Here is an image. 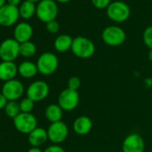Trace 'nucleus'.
<instances>
[{
    "label": "nucleus",
    "mask_w": 152,
    "mask_h": 152,
    "mask_svg": "<svg viewBox=\"0 0 152 152\" xmlns=\"http://www.w3.org/2000/svg\"><path fill=\"white\" fill-rule=\"evenodd\" d=\"M33 35L32 26L26 22L19 23L14 30V39L20 44L30 41Z\"/></svg>",
    "instance_id": "2eb2a0df"
},
{
    "label": "nucleus",
    "mask_w": 152,
    "mask_h": 152,
    "mask_svg": "<svg viewBox=\"0 0 152 152\" xmlns=\"http://www.w3.org/2000/svg\"><path fill=\"white\" fill-rule=\"evenodd\" d=\"M142 38H143L144 44L149 49H152V25L151 26H148L144 30Z\"/></svg>",
    "instance_id": "393cba45"
},
{
    "label": "nucleus",
    "mask_w": 152,
    "mask_h": 152,
    "mask_svg": "<svg viewBox=\"0 0 152 152\" xmlns=\"http://www.w3.org/2000/svg\"><path fill=\"white\" fill-rule=\"evenodd\" d=\"M6 2H7V0H0V8L6 5Z\"/></svg>",
    "instance_id": "72a5a7b5"
},
{
    "label": "nucleus",
    "mask_w": 152,
    "mask_h": 152,
    "mask_svg": "<svg viewBox=\"0 0 152 152\" xmlns=\"http://www.w3.org/2000/svg\"><path fill=\"white\" fill-rule=\"evenodd\" d=\"M80 103V94L78 91H73L69 88L63 90L57 98V104L66 112L74 110Z\"/></svg>",
    "instance_id": "20e7f679"
},
{
    "label": "nucleus",
    "mask_w": 152,
    "mask_h": 152,
    "mask_svg": "<svg viewBox=\"0 0 152 152\" xmlns=\"http://www.w3.org/2000/svg\"><path fill=\"white\" fill-rule=\"evenodd\" d=\"M37 52L36 45L31 41H27L20 44V55L23 57H32Z\"/></svg>",
    "instance_id": "4be33fe9"
},
{
    "label": "nucleus",
    "mask_w": 152,
    "mask_h": 152,
    "mask_svg": "<svg viewBox=\"0 0 152 152\" xmlns=\"http://www.w3.org/2000/svg\"><path fill=\"white\" fill-rule=\"evenodd\" d=\"M145 141L141 135L136 132L128 134L122 142L123 152H144Z\"/></svg>",
    "instance_id": "f8f14e48"
},
{
    "label": "nucleus",
    "mask_w": 152,
    "mask_h": 152,
    "mask_svg": "<svg viewBox=\"0 0 152 152\" xmlns=\"http://www.w3.org/2000/svg\"><path fill=\"white\" fill-rule=\"evenodd\" d=\"M58 14V7L55 0H41L37 5L36 15L43 23L54 21Z\"/></svg>",
    "instance_id": "7ed1b4c3"
},
{
    "label": "nucleus",
    "mask_w": 152,
    "mask_h": 152,
    "mask_svg": "<svg viewBox=\"0 0 152 152\" xmlns=\"http://www.w3.org/2000/svg\"><path fill=\"white\" fill-rule=\"evenodd\" d=\"M107 15L114 22L122 23L126 21L130 15V7L123 1H115L107 7Z\"/></svg>",
    "instance_id": "423d86ee"
},
{
    "label": "nucleus",
    "mask_w": 152,
    "mask_h": 152,
    "mask_svg": "<svg viewBox=\"0 0 152 152\" xmlns=\"http://www.w3.org/2000/svg\"><path fill=\"white\" fill-rule=\"evenodd\" d=\"M81 84L82 83L79 77H77V76H72L67 82V88L73 91H78L81 87Z\"/></svg>",
    "instance_id": "a878e982"
},
{
    "label": "nucleus",
    "mask_w": 152,
    "mask_h": 152,
    "mask_svg": "<svg viewBox=\"0 0 152 152\" xmlns=\"http://www.w3.org/2000/svg\"><path fill=\"white\" fill-rule=\"evenodd\" d=\"M102 39L108 46L117 47L125 41L126 33L121 27L107 26L102 31Z\"/></svg>",
    "instance_id": "0eeeda50"
},
{
    "label": "nucleus",
    "mask_w": 152,
    "mask_h": 152,
    "mask_svg": "<svg viewBox=\"0 0 152 152\" xmlns=\"http://www.w3.org/2000/svg\"><path fill=\"white\" fill-rule=\"evenodd\" d=\"M43 152H65V150L60 145L53 144L48 146L45 150H43Z\"/></svg>",
    "instance_id": "c85d7f7f"
},
{
    "label": "nucleus",
    "mask_w": 152,
    "mask_h": 152,
    "mask_svg": "<svg viewBox=\"0 0 152 152\" xmlns=\"http://www.w3.org/2000/svg\"><path fill=\"white\" fill-rule=\"evenodd\" d=\"M7 3L11 6H15V7H18V5H20L22 0H7Z\"/></svg>",
    "instance_id": "7c9ffc66"
},
{
    "label": "nucleus",
    "mask_w": 152,
    "mask_h": 152,
    "mask_svg": "<svg viewBox=\"0 0 152 152\" xmlns=\"http://www.w3.org/2000/svg\"><path fill=\"white\" fill-rule=\"evenodd\" d=\"M27 152H43V150L40 148H38V147H31L28 149Z\"/></svg>",
    "instance_id": "2f4dec72"
},
{
    "label": "nucleus",
    "mask_w": 152,
    "mask_h": 152,
    "mask_svg": "<svg viewBox=\"0 0 152 152\" xmlns=\"http://www.w3.org/2000/svg\"><path fill=\"white\" fill-rule=\"evenodd\" d=\"M47 131H48V140H50L52 143L56 145L64 142L67 139L69 134L68 126L63 121L50 124Z\"/></svg>",
    "instance_id": "1a4fd4ad"
},
{
    "label": "nucleus",
    "mask_w": 152,
    "mask_h": 152,
    "mask_svg": "<svg viewBox=\"0 0 152 152\" xmlns=\"http://www.w3.org/2000/svg\"><path fill=\"white\" fill-rule=\"evenodd\" d=\"M7 102H8V100L7 99V98L1 92H0V110L5 109Z\"/></svg>",
    "instance_id": "c756f323"
},
{
    "label": "nucleus",
    "mask_w": 152,
    "mask_h": 152,
    "mask_svg": "<svg viewBox=\"0 0 152 152\" xmlns=\"http://www.w3.org/2000/svg\"><path fill=\"white\" fill-rule=\"evenodd\" d=\"M56 1L60 2V3H66V2H69L71 0H56Z\"/></svg>",
    "instance_id": "f704fd0d"
},
{
    "label": "nucleus",
    "mask_w": 152,
    "mask_h": 152,
    "mask_svg": "<svg viewBox=\"0 0 152 152\" xmlns=\"http://www.w3.org/2000/svg\"><path fill=\"white\" fill-rule=\"evenodd\" d=\"M13 121L15 129L23 134H29L38 127V120L32 113L21 112Z\"/></svg>",
    "instance_id": "39448f33"
},
{
    "label": "nucleus",
    "mask_w": 152,
    "mask_h": 152,
    "mask_svg": "<svg viewBox=\"0 0 152 152\" xmlns=\"http://www.w3.org/2000/svg\"><path fill=\"white\" fill-rule=\"evenodd\" d=\"M4 110L6 115L12 119H15L21 113L20 106L17 101H8Z\"/></svg>",
    "instance_id": "5701e85b"
},
{
    "label": "nucleus",
    "mask_w": 152,
    "mask_h": 152,
    "mask_svg": "<svg viewBox=\"0 0 152 152\" xmlns=\"http://www.w3.org/2000/svg\"><path fill=\"white\" fill-rule=\"evenodd\" d=\"M96 50L95 44L92 40L86 37L78 36L73 39L71 51L72 54L82 59H87L91 57Z\"/></svg>",
    "instance_id": "f257e3e1"
},
{
    "label": "nucleus",
    "mask_w": 152,
    "mask_h": 152,
    "mask_svg": "<svg viewBox=\"0 0 152 152\" xmlns=\"http://www.w3.org/2000/svg\"><path fill=\"white\" fill-rule=\"evenodd\" d=\"M92 5L99 9H103L107 7L110 3H111V0H91Z\"/></svg>",
    "instance_id": "cd10ccee"
},
{
    "label": "nucleus",
    "mask_w": 152,
    "mask_h": 152,
    "mask_svg": "<svg viewBox=\"0 0 152 152\" xmlns=\"http://www.w3.org/2000/svg\"><path fill=\"white\" fill-rule=\"evenodd\" d=\"M48 140V131L42 127H37L31 133L28 134V141L31 147L39 148Z\"/></svg>",
    "instance_id": "f3484780"
},
{
    "label": "nucleus",
    "mask_w": 152,
    "mask_h": 152,
    "mask_svg": "<svg viewBox=\"0 0 152 152\" xmlns=\"http://www.w3.org/2000/svg\"><path fill=\"white\" fill-rule=\"evenodd\" d=\"M64 115V110L60 107L58 104H50L45 109V116L48 121L52 123H56L62 121Z\"/></svg>",
    "instance_id": "aec40b11"
},
{
    "label": "nucleus",
    "mask_w": 152,
    "mask_h": 152,
    "mask_svg": "<svg viewBox=\"0 0 152 152\" xmlns=\"http://www.w3.org/2000/svg\"><path fill=\"white\" fill-rule=\"evenodd\" d=\"M19 106L22 113H31L32 110L34 109L35 102L28 97H26L20 101Z\"/></svg>",
    "instance_id": "b1692460"
},
{
    "label": "nucleus",
    "mask_w": 152,
    "mask_h": 152,
    "mask_svg": "<svg viewBox=\"0 0 152 152\" xmlns=\"http://www.w3.org/2000/svg\"><path fill=\"white\" fill-rule=\"evenodd\" d=\"M148 57L149 61H151V62H152V49H149L148 54Z\"/></svg>",
    "instance_id": "473e14b6"
},
{
    "label": "nucleus",
    "mask_w": 152,
    "mask_h": 152,
    "mask_svg": "<svg viewBox=\"0 0 152 152\" xmlns=\"http://www.w3.org/2000/svg\"><path fill=\"white\" fill-rule=\"evenodd\" d=\"M36 8H37V7L35 6V4L33 2L25 0V1L23 2L19 7L20 16L23 19H26V20L30 19L36 13Z\"/></svg>",
    "instance_id": "412c9836"
},
{
    "label": "nucleus",
    "mask_w": 152,
    "mask_h": 152,
    "mask_svg": "<svg viewBox=\"0 0 152 152\" xmlns=\"http://www.w3.org/2000/svg\"><path fill=\"white\" fill-rule=\"evenodd\" d=\"M18 73V65L15 62H0V81L4 83L14 80Z\"/></svg>",
    "instance_id": "dca6fc26"
},
{
    "label": "nucleus",
    "mask_w": 152,
    "mask_h": 152,
    "mask_svg": "<svg viewBox=\"0 0 152 152\" xmlns=\"http://www.w3.org/2000/svg\"><path fill=\"white\" fill-rule=\"evenodd\" d=\"M49 94V86L44 81H35L31 83L26 90V97L34 102L44 100Z\"/></svg>",
    "instance_id": "9b49d317"
},
{
    "label": "nucleus",
    "mask_w": 152,
    "mask_h": 152,
    "mask_svg": "<svg viewBox=\"0 0 152 152\" xmlns=\"http://www.w3.org/2000/svg\"><path fill=\"white\" fill-rule=\"evenodd\" d=\"M1 93L7 98L8 101H16L24 93V85L23 83L16 79L4 83Z\"/></svg>",
    "instance_id": "9d476101"
},
{
    "label": "nucleus",
    "mask_w": 152,
    "mask_h": 152,
    "mask_svg": "<svg viewBox=\"0 0 152 152\" xmlns=\"http://www.w3.org/2000/svg\"><path fill=\"white\" fill-rule=\"evenodd\" d=\"M46 28H47L48 32H50L52 34H55V33L58 32V31H59V23L56 20H54V21L47 23Z\"/></svg>",
    "instance_id": "bb28decb"
},
{
    "label": "nucleus",
    "mask_w": 152,
    "mask_h": 152,
    "mask_svg": "<svg viewBox=\"0 0 152 152\" xmlns=\"http://www.w3.org/2000/svg\"><path fill=\"white\" fill-rule=\"evenodd\" d=\"M19 7L6 4L0 8V25L10 27L14 25L19 19Z\"/></svg>",
    "instance_id": "ddd939ff"
},
{
    "label": "nucleus",
    "mask_w": 152,
    "mask_h": 152,
    "mask_svg": "<svg viewBox=\"0 0 152 152\" xmlns=\"http://www.w3.org/2000/svg\"><path fill=\"white\" fill-rule=\"evenodd\" d=\"M36 64L40 74L48 76L56 72L59 66V60L54 53L44 52L39 56Z\"/></svg>",
    "instance_id": "f03ea898"
},
{
    "label": "nucleus",
    "mask_w": 152,
    "mask_h": 152,
    "mask_svg": "<svg viewBox=\"0 0 152 152\" xmlns=\"http://www.w3.org/2000/svg\"><path fill=\"white\" fill-rule=\"evenodd\" d=\"M20 56V43L15 39L9 38L0 44V59L2 61L15 62Z\"/></svg>",
    "instance_id": "6e6552de"
},
{
    "label": "nucleus",
    "mask_w": 152,
    "mask_h": 152,
    "mask_svg": "<svg viewBox=\"0 0 152 152\" xmlns=\"http://www.w3.org/2000/svg\"><path fill=\"white\" fill-rule=\"evenodd\" d=\"M39 72L37 64L31 61H23L18 65V73L25 79L33 78Z\"/></svg>",
    "instance_id": "a211bd4d"
},
{
    "label": "nucleus",
    "mask_w": 152,
    "mask_h": 152,
    "mask_svg": "<svg viewBox=\"0 0 152 152\" xmlns=\"http://www.w3.org/2000/svg\"><path fill=\"white\" fill-rule=\"evenodd\" d=\"M73 39L67 34H61L57 36L54 41V48L59 53H64L72 48Z\"/></svg>",
    "instance_id": "6ab92c4d"
},
{
    "label": "nucleus",
    "mask_w": 152,
    "mask_h": 152,
    "mask_svg": "<svg viewBox=\"0 0 152 152\" xmlns=\"http://www.w3.org/2000/svg\"><path fill=\"white\" fill-rule=\"evenodd\" d=\"M28 1H31V2L35 3V2H39V1H41V0H28Z\"/></svg>",
    "instance_id": "c9c22d12"
},
{
    "label": "nucleus",
    "mask_w": 152,
    "mask_h": 152,
    "mask_svg": "<svg viewBox=\"0 0 152 152\" xmlns=\"http://www.w3.org/2000/svg\"><path fill=\"white\" fill-rule=\"evenodd\" d=\"M93 128L92 120L87 115H80L72 123L73 132L80 136H84L89 134Z\"/></svg>",
    "instance_id": "4468645a"
}]
</instances>
